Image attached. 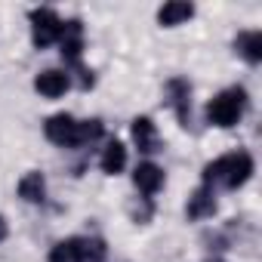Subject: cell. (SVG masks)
<instances>
[{"label": "cell", "mask_w": 262, "mask_h": 262, "mask_svg": "<svg viewBox=\"0 0 262 262\" xmlns=\"http://www.w3.org/2000/svg\"><path fill=\"white\" fill-rule=\"evenodd\" d=\"M253 170H256V164L247 151H231V155H222V158H216L204 167V185L213 188V191L216 188L234 191V188L250 182Z\"/></svg>", "instance_id": "1"}, {"label": "cell", "mask_w": 262, "mask_h": 262, "mask_svg": "<svg viewBox=\"0 0 262 262\" xmlns=\"http://www.w3.org/2000/svg\"><path fill=\"white\" fill-rule=\"evenodd\" d=\"M247 90L244 86H228L222 93H216L210 102H207V120L219 129H228L234 123H241V117L247 114Z\"/></svg>", "instance_id": "2"}, {"label": "cell", "mask_w": 262, "mask_h": 262, "mask_svg": "<svg viewBox=\"0 0 262 262\" xmlns=\"http://www.w3.org/2000/svg\"><path fill=\"white\" fill-rule=\"evenodd\" d=\"M62 28H65V22L59 19L56 10H47V7L31 10V43H34L37 50H47V47L59 43Z\"/></svg>", "instance_id": "3"}, {"label": "cell", "mask_w": 262, "mask_h": 262, "mask_svg": "<svg viewBox=\"0 0 262 262\" xmlns=\"http://www.w3.org/2000/svg\"><path fill=\"white\" fill-rule=\"evenodd\" d=\"M43 133H47V139H50L53 145H59V148H77V120H74L71 114H65V111L47 117Z\"/></svg>", "instance_id": "4"}, {"label": "cell", "mask_w": 262, "mask_h": 262, "mask_svg": "<svg viewBox=\"0 0 262 262\" xmlns=\"http://www.w3.org/2000/svg\"><path fill=\"white\" fill-rule=\"evenodd\" d=\"M133 185H136V191L142 194V198H155L161 188H164V170L155 164V161H142V164H136V170H133Z\"/></svg>", "instance_id": "5"}, {"label": "cell", "mask_w": 262, "mask_h": 262, "mask_svg": "<svg viewBox=\"0 0 262 262\" xmlns=\"http://www.w3.org/2000/svg\"><path fill=\"white\" fill-rule=\"evenodd\" d=\"M34 90L43 96V99H59L71 90V74L62 71V68H47L34 77Z\"/></svg>", "instance_id": "6"}, {"label": "cell", "mask_w": 262, "mask_h": 262, "mask_svg": "<svg viewBox=\"0 0 262 262\" xmlns=\"http://www.w3.org/2000/svg\"><path fill=\"white\" fill-rule=\"evenodd\" d=\"M129 133H133V142L142 155H155L161 151V136H158V126L151 117H136L133 126H129Z\"/></svg>", "instance_id": "7"}, {"label": "cell", "mask_w": 262, "mask_h": 262, "mask_svg": "<svg viewBox=\"0 0 262 262\" xmlns=\"http://www.w3.org/2000/svg\"><path fill=\"white\" fill-rule=\"evenodd\" d=\"M59 47H62V59L68 65H77L80 62V53H83V28H80V22H65L62 37H59Z\"/></svg>", "instance_id": "8"}, {"label": "cell", "mask_w": 262, "mask_h": 262, "mask_svg": "<svg viewBox=\"0 0 262 262\" xmlns=\"http://www.w3.org/2000/svg\"><path fill=\"white\" fill-rule=\"evenodd\" d=\"M167 96H170V105L176 111V117L182 123H188V111H191V83L185 77H173L167 83Z\"/></svg>", "instance_id": "9"}, {"label": "cell", "mask_w": 262, "mask_h": 262, "mask_svg": "<svg viewBox=\"0 0 262 262\" xmlns=\"http://www.w3.org/2000/svg\"><path fill=\"white\" fill-rule=\"evenodd\" d=\"M185 213H188V219H194V222L210 219V216L216 213V191L207 188V185H201L198 191H191V198H188V204H185Z\"/></svg>", "instance_id": "10"}, {"label": "cell", "mask_w": 262, "mask_h": 262, "mask_svg": "<svg viewBox=\"0 0 262 262\" xmlns=\"http://www.w3.org/2000/svg\"><path fill=\"white\" fill-rule=\"evenodd\" d=\"M47 262H86V237H65L53 244Z\"/></svg>", "instance_id": "11"}, {"label": "cell", "mask_w": 262, "mask_h": 262, "mask_svg": "<svg viewBox=\"0 0 262 262\" xmlns=\"http://www.w3.org/2000/svg\"><path fill=\"white\" fill-rule=\"evenodd\" d=\"M194 16V4H188V0H170V4H164L158 10V22L164 28H176L182 22H188Z\"/></svg>", "instance_id": "12"}, {"label": "cell", "mask_w": 262, "mask_h": 262, "mask_svg": "<svg viewBox=\"0 0 262 262\" xmlns=\"http://www.w3.org/2000/svg\"><path fill=\"white\" fill-rule=\"evenodd\" d=\"M19 198L25 204H43L47 201V179H43V173H37V170L25 173L19 179Z\"/></svg>", "instance_id": "13"}, {"label": "cell", "mask_w": 262, "mask_h": 262, "mask_svg": "<svg viewBox=\"0 0 262 262\" xmlns=\"http://www.w3.org/2000/svg\"><path fill=\"white\" fill-rule=\"evenodd\" d=\"M99 167H102V173H108V176L123 173V167H126V145H123V142H117V139H111V142L102 148Z\"/></svg>", "instance_id": "14"}, {"label": "cell", "mask_w": 262, "mask_h": 262, "mask_svg": "<svg viewBox=\"0 0 262 262\" xmlns=\"http://www.w3.org/2000/svg\"><path fill=\"white\" fill-rule=\"evenodd\" d=\"M234 50H237L250 65L262 62V31H241L237 40H234Z\"/></svg>", "instance_id": "15"}, {"label": "cell", "mask_w": 262, "mask_h": 262, "mask_svg": "<svg viewBox=\"0 0 262 262\" xmlns=\"http://www.w3.org/2000/svg\"><path fill=\"white\" fill-rule=\"evenodd\" d=\"M102 136V120H77V148L80 145H90Z\"/></svg>", "instance_id": "16"}, {"label": "cell", "mask_w": 262, "mask_h": 262, "mask_svg": "<svg viewBox=\"0 0 262 262\" xmlns=\"http://www.w3.org/2000/svg\"><path fill=\"white\" fill-rule=\"evenodd\" d=\"M7 234H10V225H7L4 216H0V241H7Z\"/></svg>", "instance_id": "17"}, {"label": "cell", "mask_w": 262, "mask_h": 262, "mask_svg": "<svg viewBox=\"0 0 262 262\" xmlns=\"http://www.w3.org/2000/svg\"><path fill=\"white\" fill-rule=\"evenodd\" d=\"M213 262H225V259H213Z\"/></svg>", "instance_id": "18"}]
</instances>
